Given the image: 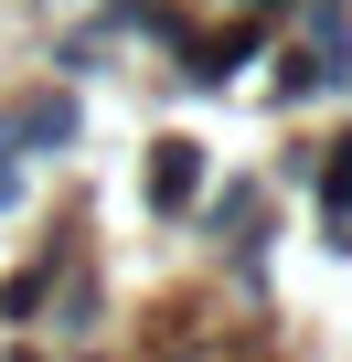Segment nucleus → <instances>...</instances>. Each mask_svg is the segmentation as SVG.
<instances>
[{"label":"nucleus","instance_id":"1","mask_svg":"<svg viewBox=\"0 0 352 362\" xmlns=\"http://www.w3.org/2000/svg\"><path fill=\"white\" fill-rule=\"evenodd\" d=\"M256 43H267V22H225V33H182V86L193 96H214V86H235L246 64H256Z\"/></svg>","mask_w":352,"mask_h":362},{"label":"nucleus","instance_id":"2","mask_svg":"<svg viewBox=\"0 0 352 362\" xmlns=\"http://www.w3.org/2000/svg\"><path fill=\"white\" fill-rule=\"evenodd\" d=\"M0 128H11V149H22V160H54V149H75V128H86V117H75V96H64V86H43V96H22Z\"/></svg>","mask_w":352,"mask_h":362},{"label":"nucleus","instance_id":"3","mask_svg":"<svg viewBox=\"0 0 352 362\" xmlns=\"http://www.w3.org/2000/svg\"><path fill=\"white\" fill-rule=\"evenodd\" d=\"M203 192V139H149V214H193Z\"/></svg>","mask_w":352,"mask_h":362},{"label":"nucleus","instance_id":"4","mask_svg":"<svg viewBox=\"0 0 352 362\" xmlns=\"http://www.w3.org/2000/svg\"><path fill=\"white\" fill-rule=\"evenodd\" d=\"M54 277H75V245H43L11 288H0V320H11V330H33V320H43V298H54Z\"/></svg>","mask_w":352,"mask_h":362},{"label":"nucleus","instance_id":"5","mask_svg":"<svg viewBox=\"0 0 352 362\" xmlns=\"http://www.w3.org/2000/svg\"><path fill=\"white\" fill-rule=\"evenodd\" d=\"M96 22L107 33H139V43H171V54H182V33H193L182 0H96Z\"/></svg>","mask_w":352,"mask_h":362},{"label":"nucleus","instance_id":"6","mask_svg":"<svg viewBox=\"0 0 352 362\" xmlns=\"http://www.w3.org/2000/svg\"><path fill=\"white\" fill-rule=\"evenodd\" d=\"M310 192H320V214H331V245H352V139L310 149Z\"/></svg>","mask_w":352,"mask_h":362},{"label":"nucleus","instance_id":"7","mask_svg":"<svg viewBox=\"0 0 352 362\" xmlns=\"http://www.w3.org/2000/svg\"><path fill=\"white\" fill-rule=\"evenodd\" d=\"M22 203V149H11V128H0V214Z\"/></svg>","mask_w":352,"mask_h":362},{"label":"nucleus","instance_id":"8","mask_svg":"<svg viewBox=\"0 0 352 362\" xmlns=\"http://www.w3.org/2000/svg\"><path fill=\"white\" fill-rule=\"evenodd\" d=\"M235 11H246V22H267V33H278V22H299V0H235Z\"/></svg>","mask_w":352,"mask_h":362},{"label":"nucleus","instance_id":"9","mask_svg":"<svg viewBox=\"0 0 352 362\" xmlns=\"http://www.w3.org/2000/svg\"><path fill=\"white\" fill-rule=\"evenodd\" d=\"M22 362H33V351H22Z\"/></svg>","mask_w":352,"mask_h":362},{"label":"nucleus","instance_id":"10","mask_svg":"<svg viewBox=\"0 0 352 362\" xmlns=\"http://www.w3.org/2000/svg\"><path fill=\"white\" fill-rule=\"evenodd\" d=\"M86 362H96V351H86Z\"/></svg>","mask_w":352,"mask_h":362}]
</instances>
